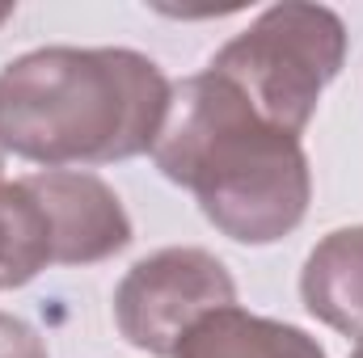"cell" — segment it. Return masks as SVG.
Segmentation results:
<instances>
[{
    "label": "cell",
    "instance_id": "1",
    "mask_svg": "<svg viewBox=\"0 0 363 358\" xmlns=\"http://www.w3.org/2000/svg\"><path fill=\"white\" fill-rule=\"evenodd\" d=\"M169 76L127 47H38L0 72V148L43 169L114 165L157 148Z\"/></svg>",
    "mask_w": 363,
    "mask_h": 358
},
{
    "label": "cell",
    "instance_id": "7",
    "mask_svg": "<svg viewBox=\"0 0 363 358\" xmlns=\"http://www.w3.org/2000/svg\"><path fill=\"white\" fill-rule=\"evenodd\" d=\"M174 358H330L317 337H308L304 329L271 321V316H254L237 304L203 316L186 337H182Z\"/></svg>",
    "mask_w": 363,
    "mask_h": 358
},
{
    "label": "cell",
    "instance_id": "4",
    "mask_svg": "<svg viewBox=\"0 0 363 358\" xmlns=\"http://www.w3.org/2000/svg\"><path fill=\"white\" fill-rule=\"evenodd\" d=\"M237 304V282L207 249L178 245L148 253L114 291L118 333L152 358H174L182 337L211 312Z\"/></svg>",
    "mask_w": 363,
    "mask_h": 358
},
{
    "label": "cell",
    "instance_id": "2",
    "mask_svg": "<svg viewBox=\"0 0 363 358\" xmlns=\"http://www.w3.org/2000/svg\"><path fill=\"white\" fill-rule=\"evenodd\" d=\"M152 161L237 245H274L308 215L313 173L300 135L271 127L211 68L174 85Z\"/></svg>",
    "mask_w": 363,
    "mask_h": 358
},
{
    "label": "cell",
    "instance_id": "8",
    "mask_svg": "<svg viewBox=\"0 0 363 358\" xmlns=\"http://www.w3.org/2000/svg\"><path fill=\"white\" fill-rule=\"evenodd\" d=\"M55 266V228L26 178H0V291L26 287Z\"/></svg>",
    "mask_w": 363,
    "mask_h": 358
},
{
    "label": "cell",
    "instance_id": "9",
    "mask_svg": "<svg viewBox=\"0 0 363 358\" xmlns=\"http://www.w3.org/2000/svg\"><path fill=\"white\" fill-rule=\"evenodd\" d=\"M0 358H51L47 342L38 337V329H30L21 316L0 312Z\"/></svg>",
    "mask_w": 363,
    "mask_h": 358
},
{
    "label": "cell",
    "instance_id": "3",
    "mask_svg": "<svg viewBox=\"0 0 363 358\" xmlns=\"http://www.w3.org/2000/svg\"><path fill=\"white\" fill-rule=\"evenodd\" d=\"M347 25L325 4H271L207 64L271 127L304 135L325 85L342 72Z\"/></svg>",
    "mask_w": 363,
    "mask_h": 358
},
{
    "label": "cell",
    "instance_id": "11",
    "mask_svg": "<svg viewBox=\"0 0 363 358\" xmlns=\"http://www.w3.org/2000/svg\"><path fill=\"white\" fill-rule=\"evenodd\" d=\"M351 358H363V337H359V346H355V354H351Z\"/></svg>",
    "mask_w": 363,
    "mask_h": 358
},
{
    "label": "cell",
    "instance_id": "12",
    "mask_svg": "<svg viewBox=\"0 0 363 358\" xmlns=\"http://www.w3.org/2000/svg\"><path fill=\"white\" fill-rule=\"evenodd\" d=\"M0 165H4V148H0Z\"/></svg>",
    "mask_w": 363,
    "mask_h": 358
},
{
    "label": "cell",
    "instance_id": "5",
    "mask_svg": "<svg viewBox=\"0 0 363 358\" xmlns=\"http://www.w3.org/2000/svg\"><path fill=\"white\" fill-rule=\"evenodd\" d=\"M55 228V266H93L131 245V219L118 194L85 169H38L30 173Z\"/></svg>",
    "mask_w": 363,
    "mask_h": 358
},
{
    "label": "cell",
    "instance_id": "6",
    "mask_svg": "<svg viewBox=\"0 0 363 358\" xmlns=\"http://www.w3.org/2000/svg\"><path fill=\"white\" fill-rule=\"evenodd\" d=\"M300 299L334 333L363 337V224L317 241L300 270Z\"/></svg>",
    "mask_w": 363,
    "mask_h": 358
},
{
    "label": "cell",
    "instance_id": "10",
    "mask_svg": "<svg viewBox=\"0 0 363 358\" xmlns=\"http://www.w3.org/2000/svg\"><path fill=\"white\" fill-rule=\"evenodd\" d=\"M9 17H13V4H0V25H4Z\"/></svg>",
    "mask_w": 363,
    "mask_h": 358
}]
</instances>
